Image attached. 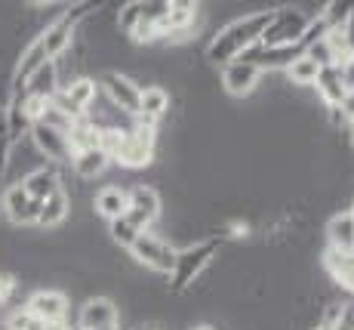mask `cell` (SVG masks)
Returning <instances> with one entry per match:
<instances>
[{
    "label": "cell",
    "mask_w": 354,
    "mask_h": 330,
    "mask_svg": "<svg viewBox=\"0 0 354 330\" xmlns=\"http://www.w3.org/2000/svg\"><path fill=\"white\" fill-rule=\"evenodd\" d=\"M268 19H271V10L243 12L241 19L222 25L219 31H213L207 50H203L207 62L209 65H219V68L228 65V62H234L241 53H247L250 46H256L259 40H262V31L268 28Z\"/></svg>",
    "instance_id": "cell-1"
},
{
    "label": "cell",
    "mask_w": 354,
    "mask_h": 330,
    "mask_svg": "<svg viewBox=\"0 0 354 330\" xmlns=\"http://www.w3.org/2000/svg\"><path fill=\"white\" fill-rule=\"evenodd\" d=\"M222 247H225L222 238H201V241H194V244L182 247V250L176 253V269L167 278L169 297H182V293L192 290L197 281L203 278V272L213 266V259L222 253Z\"/></svg>",
    "instance_id": "cell-2"
},
{
    "label": "cell",
    "mask_w": 354,
    "mask_h": 330,
    "mask_svg": "<svg viewBox=\"0 0 354 330\" xmlns=\"http://www.w3.org/2000/svg\"><path fill=\"white\" fill-rule=\"evenodd\" d=\"M127 253H129V259H133L136 266H142L145 272H154V275H160V278H169L173 269H176V253L179 250H176L167 238L154 235V232H142Z\"/></svg>",
    "instance_id": "cell-3"
},
{
    "label": "cell",
    "mask_w": 354,
    "mask_h": 330,
    "mask_svg": "<svg viewBox=\"0 0 354 330\" xmlns=\"http://www.w3.org/2000/svg\"><path fill=\"white\" fill-rule=\"evenodd\" d=\"M308 12L302 10L299 3H290V6H274L271 10V19H268V28L262 31V40L259 44L265 46H290V44H299L302 40L305 28H308Z\"/></svg>",
    "instance_id": "cell-4"
},
{
    "label": "cell",
    "mask_w": 354,
    "mask_h": 330,
    "mask_svg": "<svg viewBox=\"0 0 354 330\" xmlns=\"http://www.w3.org/2000/svg\"><path fill=\"white\" fill-rule=\"evenodd\" d=\"M127 195H129L127 219H129V223H133L139 232H151L154 223H158L160 213H163V198H160V191L154 189V185H148V182H139V185H133Z\"/></svg>",
    "instance_id": "cell-5"
},
{
    "label": "cell",
    "mask_w": 354,
    "mask_h": 330,
    "mask_svg": "<svg viewBox=\"0 0 354 330\" xmlns=\"http://www.w3.org/2000/svg\"><path fill=\"white\" fill-rule=\"evenodd\" d=\"M108 327H120V306L105 293L86 297L77 306L74 330H108Z\"/></svg>",
    "instance_id": "cell-6"
},
{
    "label": "cell",
    "mask_w": 354,
    "mask_h": 330,
    "mask_svg": "<svg viewBox=\"0 0 354 330\" xmlns=\"http://www.w3.org/2000/svg\"><path fill=\"white\" fill-rule=\"evenodd\" d=\"M96 84H99V90L105 93V99L114 102L124 114H129V118L139 114L142 84H136L129 74H124V71H102V78H96Z\"/></svg>",
    "instance_id": "cell-7"
},
{
    "label": "cell",
    "mask_w": 354,
    "mask_h": 330,
    "mask_svg": "<svg viewBox=\"0 0 354 330\" xmlns=\"http://www.w3.org/2000/svg\"><path fill=\"white\" fill-rule=\"evenodd\" d=\"M40 201H31L28 191L22 185H6L3 198H0V210L3 219L12 229H37V216H40Z\"/></svg>",
    "instance_id": "cell-8"
},
{
    "label": "cell",
    "mask_w": 354,
    "mask_h": 330,
    "mask_svg": "<svg viewBox=\"0 0 354 330\" xmlns=\"http://www.w3.org/2000/svg\"><path fill=\"white\" fill-rule=\"evenodd\" d=\"M299 56H305L302 44H290V46H265V44H256L250 46L247 53H241V62L259 68V71H287V68L296 62Z\"/></svg>",
    "instance_id": "cell-9"
},
{
    "label": "cell",
    "mask_w": 354,
    "mask_h": 330,
    "mask_svg": "<svg viewBox=\"0 0 354 330\" xmlns=\"http://www.w3.org/2000/svg\"><path fill=\"white\" fill-rule=\"evenodd\" d=\"M25 309L44 324H62V321H68V309L71 306H68V297L59 287H40V290L28 293Z\"/></svg>",
    "instance_id": "cell-10"
},
{
    "label": "cell",
    "mask_w": 354,
    "mask_h": 330,
    "mask_svg": "<svg viewBox=\"0 0 354 330\" xmlns=\"http://www.w3.org/2000/svg\"><path fill=\"white\" fill-rule=\"evenodd\" d=\"M219 74H222V90H225L231 99H247V96H253L259 90V84H262V71L241 59L222 65Z\"/></svg>",
    "instance_id": "cell-11"
},
{
    "label": "cell",
    "mask_w": 354,
    "mask_h": 330,
    "mask_svg": "<svg viewBox=\"0 0 354 330\" xmlns=\"http://www.w3.org/2000/svg\"><path fill=\"white\" fill-rule=\"evenodd\" d=\"M37 40H40V46H44L46 59L56 62V59H62L65 53H71L74 40H77V28H74L71 22H68L65 12H62L59 19H53V22H46L44 28H40Z\"/></svg>",
    "instance_id": "cell-12"
},
{
    "label": "cell",
    "mask_w": 354,
    "mask_h": 330,
    "mask_svg": "<svg viewBox=\"0 0 354 330\" xmlns=\"http://www.w3.org/2000/svg\"><path fill=\"white\" fill-rule=\"evenodd\" d=\"M28 139L34 142V148L46 157V164H56V167H71V146H68V136L59 130H50L44 123H34Z\"/></svg>",
    "instance_id": "cell-13"
},
{
    "label": "cell",
    "mask_w": 354,
    "mask_h": 330,
    "mask_svg": "<svg viewBox=\"0 0 354 330\" xmlns=\"http://www.w3.org/2000/svg\"><path fill=\"white\" fill-rule=\"evenodd\" d=\"M169 105H173V96H169L167 87H160V84H148V87H142V96H139V114H136V121L158 127V123L169 114Z\"/></svg>",
    "instance_id": "cell-14"
},
{
    "label": "cell",
    "mask_w": 354,
    "mask_h": 330,
    "mask_svg": "<svg viewBox=\"0 0 354 330\" xmlns=\"http://www.w3.org/2000/svg\"><path fill=\"white\" fill-rule=\"evenodd\" d=\"M326 250L336 253H354V216L351 210H336L324 225Z\"/></svg>",
    "instance_id": "cell-15"
},
{
    "label": "cell",
    "mask_w": 354,
    "mask_h": 330,
    "mask_svg": "<svg viewBox=\"0 0 354 330\" xmlns=\"http://www.w3.org/2000/svg\"><path fill=\"white\" fill-rule=\"evenodd\" d=\"M22 189L28 191L31 201L44 204L46 198H53L56 191H62V167H56V164H46V167L34 170L28 180L22 182Z\"/></svg>",
    "instance_id": "cell-16"
},
{
    "label": "cell",
    "mask_w": 354,
    "mask_h": 330,
    "mask_svg": "<svg viewBox=\"0 0 354 330\" xmlns=\"http://www.w3.org/2000/svg\"><path fill=\"white\" fill-rule=\"evenodd\" d=\"M127 207H129V195L120 185H105V189H99L96 195H93V213L102 216L105 223L127 216Z\"/></svg>",
    "instance_id": "cell-17"
},
{
    "label": "cell",
    "mask_w": 354,
    "mask_h": 330,
    "mask_svg": "<svg viewBox=\"0 0 354 330\" xmlns=\"http://www.w3.org/2000/svg\"><path fill=\"white\" fill-rule=\"evenodd\" d=\"M111 167V157L105 155L102 148H86V151H77V155H71V173L74 180L80 182H90V180H99L105 170Z\"/></svg>",
    "instance_id": "cell-18"
},
{
    "label": "cell",
    "mask_w": 354,
    "mask_h": 330,
    "mask_svg": "<svg viewBox=\"0 0 354 330\" xmlns=\"http://www.w3.org/2000/svg\"><path fill=\"white\" fill-rule=\"evenodd\" d=\"M315 90H317V99L324 102L326 112H333V108L342 105L345 93H348V90H345L342 74H339V68H336V65L321 68V74H317V80H315Z\"/></svg>",
    "instance_id": "cell-19"
},
{
    "label": "cell",
    "mask_w": 354,
    "mask_h": 330,
    "mask_svg": "<svg viewBox=\"0 0 354 330\" xmlns=\"http://www.w3.org/2000/svg\"><path fill=\"white\" fill-rule=\"evenodd\" d=\"M59 93V71H56V62H46L44 68H40L37 74L25 84V96L34 102H44V105H50L53 96Z\"/></svg>",
    "instance_id": "cell-20"
},
{
    "label": "cell",
    "mask_w": 354,
    "mask_h": 330,
    "mask_svg": "<svg viewBox=\"0 0 354 330\" xmlns=\"http://www.w3.org/2000/svg\"><path fill=\"white\" fill-rule=\"evenodd\" d=\"M71 216V201H68L65 191H56L53 198H46L44 207H40V216H37V229H46V232H59L62 225L68 223Z\"/></svg>",
    "instance_id": "cell-21"
},
{
    "label": "cell",
    "mask_w": 354,
    "mask_h": 330,
    "mask_svg": "<svg viewBox=\"0 0 354 330\" xmlns=\"http://www.w3.org/2000/svg\"><path fill=\"white\" fill-rule=\"evenodd\" d=\"M102 142V133L96 127H93L86 118L74 121L71 133H68V146H71V155H77V151H86V148H99Z\"/></svg>",
    "instance_id": "cell-22"
},
{
    "label": "cell",
    "mask_w": 354,
    "mask_h": 330,
    "mask_svg": "<svg viewBox=\"0 0 354 330\" xmlns=\"http://www.w3.org/2000/svg\"><path fill=\"white\" fill-rule=\"evenodd\" d=\"M317 74H321V68H317V62H311L308 56H299L287 68V80L292 87H315Z\"/></svg>",
    "instance_id": "cell-23"
},
{
    "label": "cell",
    "mask_w": 354,
    "mask_h": 330,
    "mask_svg": "<svg viewBox=\"0 0 354 330\" xmlns=\"http://www.w3.org/2000/svg\"><path fill=\"white\" fill-rule=\"evenodd\" d=\"M142 232L136 229L133 223H129L127 216H120V219H111V223H108V241H111V244H118L120 250H129V247L136 244V238H139Z\"/></svg>",
    "instance_id": "cell-24"
},
{
    "label": "cell",
    "mask_w": 354,
    "mask_h": 330,
    "mask_svg": "<svg viewBox=\"0 0 354 330\" xmlns=\"http://www.w3.org/2000/svg\"><path fill=\"white\" fill-rule=\"evenodd\" d=\"M37 123H44V127H50V130H59V133H71V127H74V118H68V114L62 112V108H56L50 102V105L40 112V118H37Z\"/></svg>",
    "instance_id": "cell-25"
},
{
    "label": "cell",
    "mask_w": 354,
    "mask_h": 330,
    "mask_svg": "<svg viewBox=\"0 0 354 330\" xmlns=\"http://www.w3.org/2000/svg\"><path fill=\"white\" fill-rule=\"evenodd\" d=\"M326 34H330V25L324 22V16H315L308 22V28H305V34H302V40H299V44H302V50H308V46H315L317 40H326Z\"/></svg>",
    "instance_id": "cell-26"
},
{
    "label": "cell",
    "mask_w": 354,
    "mask_h": 330,
    "mask_svg": "<svg viewBox=\"0 0 354 330\" xmlns=\"http://www.w3.org/2000/svg\"><path fill=\"white\" fill-rule=\"evenodd\" d=\"M339 114L345 118V123H351V121H354V90H351V93H345L342 105H339Z\"/></svg>",
    "instance_id": "cell-27"
},
{
    "label": "cell",
    "mask_w": 354,
    "mask_h": 330,
    "mask_svg": "<svg viewBox=\"0 0 354 330\" xmlns=\"http://www.w3.org/2000/svg\"><path fill=\"white\" fill-rule=\"evenodd\" d=\"M0 330H10V324H6V321H3V318H0Z\"/></svg>",
    "instance_id": "cell-28"
},
{
    "label": "cell",
    "mask_w": 354,
    "mask_h": 330,
    "mask_svg": "<svg viewBox=\"0 0 354 330\" xmlns=\"http://www.w3.org/2000/svg\"><path fill=\"white\" fill-rule=\"evenodd\" d=\"M351 216H354V201H351Z\"/></svg>",
    "instance_id": "cell-29"
},
{
    "label": "cell",
    "mask_w": 354,
    "mask_h": 330,
    "mask_svg": "<svg viewBox=\"0 0 354 330\" xmlns=\"http://www.w3.org/2000/svg\"><path fill=\"white\" fill-rule=\"evenodd\" d=\"M108 330H118V327H108Z\"/></svg>",
    "instance_id": "cell-30"
},
{
    "label": "cell",
    "mask_w": 354,
    "mask_h": 330,
    "mask_svg": "<svg viewBox=\"0 0 354 330\" xmlns=\"http://www.w3.org/2000/svg\"><path fill=\"white\" fill-rule=\"evenodd\" d=\"M151 330H154V327H151Z\"/></svg>",
    "instance_id": "cell-31"
}]
</instances>
